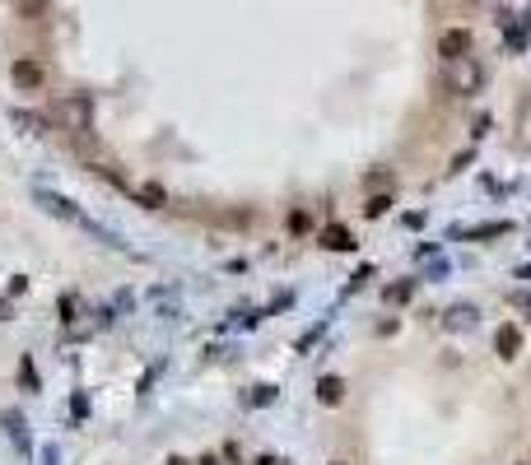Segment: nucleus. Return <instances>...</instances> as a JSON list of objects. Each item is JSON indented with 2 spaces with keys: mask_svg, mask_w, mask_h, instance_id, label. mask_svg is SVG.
I'll return each instance as SVG.
<instances>
[{
  "mask_svg": "<svg viewBox=\"0 0 531 465\" xmlns=\"http://www.w3.org/2000/svg\"><path fill=\"white\" fill-rule=\"evenodd\" d=\"M494 354L503 358V363H513V358L522 354V331L518 326H498L494 331Z\"/></svg>",
  "mask_w": 531,
  "mask_h": 465,
  "instance_id": "6",
  "label": "nucleus"
},
{
  "mask_svg": "<svg viewBox=\"0 0 531 465\" xmlns=\"http://www.w3.org/2000/svg\"><path fill=\"white\" fill-rule=\"evenodd\" d=\"M508 302H513V307H527V312H531V293H522V288H518V293H508Z\"/></svg>",
  "mask_w": 531,
  "mask_h": 465,
  "instance_id": "21",
  "label": "nucleus"
},
{
  "mask_svg": "<svg viewBox=\"0 0 531 465\" xmlns=\"http://www.w3.org/2000/svg\"><path fill=\"white\" fill-rule=\"evenodd\" d=\"M19 293H28V279L14 275V279H10V298H19Z\"/></svg>",
  "mask_w": 531,
  "mask_h": 465,
  "instance_id": "20",
  "label": "nucleus"
},
{
  "mask_svg": "<svg viewBox=\"0 0 531 465\" xmlns=\"http://www.w3.org/2000/svg\"><path fill=\"white\" fill-rule=\"evenodd\" d=\"M135 200H144V210H164L168 191L159 187V182H144V187H135Z\"/></svg>",
  "mask_w": 531,
  "mask_h": 465,
  "instance_id": "10",
  "label": "nucleus"
},
{
  "mask_svg": "<svg viewBox=\"0 0 531 465\" xmlns=\"http://www.w3.org/2000/svg\"><path fill=\"white\" fill-rule=\"evenodd\" d=\"M19 382H23L28 391H38V367H33V358H23V363H19Z\"/></svg>",
  "mask_w": 531,
  "mask_h": 465,
  "instance_id": "17",
  "label": "nucleus"
},
{
  "mask_svg": "<svg viewBox=\"0 0 531 465\" xmlns=\"http://www.w3.org/2000/svg\"><path fill=\"white\" fill-rule=\"evenodd\" d=\"M336 465H345V461H336Z\"/></svg>",
  "mask_w": 531,
  "mask_h": 465,
  "instance_id": "26",
  "label": "nucleus"
},
{
  "mask_svg": "<svg viewBox=\"0 0 531 465\" xmlns=\"http://www.w3.org/2000/svg\"><path fill=\"white\" fill-rule=\"evenodd\" d=\"M10 79L19 84L23 93H38V89L47 84V66L38 61V56H19V61L10 66Z\"/></svg>",
  "mask_w": 531,
  "mask_h": 465,
  "instance_id": "4",
  "label": "nucleus"
},
{
  "mask_svg": "<svg viewBox=\"0 0 531 465\" xmlns=\"http://www.w3.org/2000/svg\"><path fill=\"white\" fill-rule=\"evenodd\" d=\"M168 465H187V461H182V456H173V461H168Z\"/></svg>",
  "mask_w": 531,
  "mask_h": 465,
  "instance_id": "25",
  "label": "nucleus"
},
{
  "mask_svg": "<svg viewBox=\"0 0 531 465\" xmlns=\"http://www.w3.org/2000/svg\"><path fill=\"white\" fill-rule=\"evenodd\" d=\"M471 47H476L471 28H447V33L438 37V56L442 61H462V56H471Z\"/></svg>",
  "mask_w": 531,
  "mask_h": 465,
  "instance_id": "5",
  "label": "nucleus"
},
{
  "mask_svg": "<svg viewBox=\"0 0 531 465\" xmlns=\"http://www.w3.org/2000/svg\"><path fill=\"white\" fill-rule=\"evenodd\" d=\"M14 10H19V19H42L47 14V0H14Z\"/></svg>",
  "mask_w": 531,
  "mask_h": 465,
  "instance_id": "15",
  "label": "nucleus"
},
{
  "mask_svg": "<svg viewBox=\"0 0 531 465\" xmlns=\"http://www.w3.org/2000/svg\"><path fill=\"white\" fill-rule=\"evenodd\" d=\"M196 465H219V456H200V461Z\"/></svg>",
  "mask_w": 531,
  "mask_h": 465,
  "instance_id": "23",
  "label": "nucleus"
},
{
  "mask_svg": "<svg viewBox=\"0 0 531 465\" xmlns=\"http://www.w3.org/2000/svg\"><path fill=\"white\" fill-rule=\"evenodd\" d=\"M14 317V307H10V298H0V322H10Z\"/></svg>",
  "mask_w": 531,
  "mask_h": 465,
  "instance_id": "22",
  "label": "nucleus"
},
{
  "mask_svg": "<svg viewBox=\"0 0 531 465\" xmlns=\"http://www.w3.org/2000/svg\"><path fill=\"white\" fill-rule=\"evenodd\" d=\"M10 117H14V126H19V131L42 135V117H33V112H10Z\"/></svg>",
  "mask_w": 531,
  "mask_h": 465,
  "instance_id": "16",
  "label": "nucleus"
},
{
  "mask_svg": "<svg viewBox=\"0 0 531 465\" xmlns=\"http://www.w3.org/2000/svg\"><path fill=\"white\" fill-rule=\"evenodd\" d=\"M392 205H396V196H392V191H373V196H368V205H364V214H368V219H382Z\"/></svg>",
  "mask_w": 531,
  "mask_h": 465,
  "instance_id": "12",
  "label": "nucleus"
},
{
  "mask_svg": "<svg viewBox=\"0 0 531 465\" xmlns=\"http://www.w3.org/2000/svg\"><path fill=\"white\" fill-rule=\"evenodd\" d=\"M38 205H42L47 214H52V219H66V223H75V228H84L88 237H98V242H108V247H122V237H117V232L112 228H103V223H93L88 219L84 210H79L75 200H66V196H56V191H38Z\"/></svg>",
  "mask_w": 531,
  "mask_h": 465,
  "instance_id": "1",
  "label": "nucleus"
},
{
  "mask_svg": "<svg viewBox=\"0 0 531 465\" xmlns=\"http://www.w3.org/2000/svg\"><path fill=\"white\" fill-rule=\"evenodd\" d=\"M476 322H480V312L471 307V302H457V307L447 312V322H442V326H447V331H476Z\"/></svg>",
  "mask_w": 531,
  "mask_h": 465,
  "instance_id": "9",
  "label": "nucleus"
},
{
  "mask_svg": "<svg viewBox=\"0 0 531 465\" xmlns=\"http://www.w3.org/2000/svg\"><path fill=\"white\" fill-rule=\"evenodd\" d=\"M270 400H275V387H256L252 391V405H270Z\"/></svg>",
  "mask_w": 531,
  "mask_h": 465,
  "instance_id": "19",
  "label": "nucleus"
},
{
  "mask_svg": "<svg viewBox=\"0 0 531 465\" xmlns=\"http://www.w3.org/2000/svg\"><path fill=\"white\" fill-rule=\"evenodd\" d=\"M321 247H326V252H350L354 232L345 228V223H326V228H321Z\"/></svg>",
  "mask_w": 531,
  "mask_h": 465,
  "instance_id": "8",
  "label": "nucleus"
},
{
  "mask_svg": "<svg viewBox=\"0 0 531 465\" xmlns=\"http://www.w3.org/2000/svg\"><path fill=\"white\" fill-rule=\"evenodd\" d=\"M317 400L326 405V410H336V405H345V382L336 372H326V377H317Z\"/></svg>",
  "mask_w": 531,
  "mask_h": 465,
  "instance_id": "7",
  "label": "nucleus"
},
{
  "mask_svg": "<svg viewBox=\"0 0 531 465\" xmlns=\"http://www.w3.org/2000/svg\"><path fill=\"white\" fill-rule=\"evenodd\" d=\"M442 84H447V93H457V98H471V93L485 84V70H480L476 56H462V61H442Z\"/></svg>",
  "mask_w": 531,
  "mask_h": 465,
  "instance_id": "2",
  "label": "nucleus"
},
{
  "mask_svg": "<svg viewBox=\"0 0 531 465\" xmlns=\"http://www.w3.org/2000/svg\"><path fill=\"white\" fill-rule=\"evenodd\" d=\"M308 228H312V219H308L303 210H294V214H289V232H308Z\"/></svg>",
  "mask_w": 531,
  "mask_h": 465,
  "instance_id": "18",
  "label": "nucleus"
},
{
  "mask_svg": "<svg viewBox=\"0 0 531 465\" xmlns=\"http://www.w3.org/2000/svg\"><path fill=\"white\" fill-rule=\"evenodd\" d=\"M508 228H513L508 219H494V223H480V228H466V237H471V242H485V237H503Z\"/></svg>",
  "mask_w": 531,
  "mask_h": 465,
  "instance_id": "13",
  "label": "nucleus"
},
{
  "mask_svg": "<svg viewBox=\"0 0 531 465\" xmlns=\"http://www.w3.org/2000/svg\"><path fill=\"white\" fill-rule=\"evenodd\" d=\"M382 298H387V302H396V307H401V302H410V298H415V279H401V284H387V288H382Z\"/></svg>",
  "mask_w": 531,
  "mask_h": 465,
  "instance_id": "14",
  "label": "nucleus"
},
{
  "mask_svg": "<svg viewBox=\"0 0 531 465\" xmlns=\"http://www.w3.org/2000/svg\"><path fill=\"white\" fill-rule=\"evenodd\" d=\"M5 428H10L14 447H19V452H28V423H23L19 410H5Z\"/></svg>",
  "mask_w": 531,
  "mask_h": 465,
  "instance_id": "11",
  "label": "nucleus"
},
{
  "mask_svg": "<svg viewBox=\"0 0 531 465\" xmlns=\"http://www.w3.org/2000/svg\"><path fill=\"white\" fill-rule=\"evenodd\" d=\"M56 117H61V126H70L75 135H88V131H93V107H88L84 93L61 98V102H56Z\"/></svg>",
  "mask_w": 531,
  "mask_h": 465,
  "instance_id": "3",
  "label": "nucleus"
},
{
  "mask_svg": "<svg viewBox=\"0 0 531 465\" xmlns=\"http://www.w3.org/2000/svg\"><path fill=\"white\" fill-rule=\"evenodd\" d=\"M256 465H275V456H261V461H256Z\"/></svg>",
  "mask_w": 531,
  "mask_h": 465,
  "instance_id": "24",
  "label": "nucleus"
}]
</instances>
